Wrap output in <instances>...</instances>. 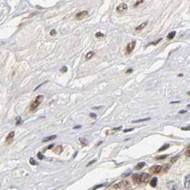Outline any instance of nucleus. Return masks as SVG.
Wrapping results in <instances>:
<instances>
[{"label": "nucleus", "mask_w": 190, "mask_h": 190, "mask_svg": "<svg viewBox=\"0 0 190 190\" xmlns=\"http://www.w3.org/2000/svg\"><path fill=\"white\" fill-rule=\"evenodd\" d=\"M94 162H95V160H94V161H93V162H90V163H89V164H87V166H89V165L92 164H93V163H94Z\"/></svg>", "instance_id": "obj_41"}, {"label": "nucleus", "mask_w": 190, "mask_h": 190, "mask_svg": "<svg viewBox=\"0 0 190 190\" xmlns=\"http://www.w3.org/2000/svg\"><path fill=\"white\" fill-rule=\"evenodd\" d=\"M150 175L147 173H142L140 174V178H141V182L146 183L150 180Z\"/></svg>", "instance_id": "obj_8"}, {"label": "nucleus", "mask_w": 190, "mask_h": 190, "mask_svg": "<svg viewBox=\"0 0 190 190\" xmlns=\"http://www.w3.org/2000/svg\"><path fill=\"white\" fill-rule=\"evenodd\" d=\"M143 2H144V1H143V0H139V1H136L134 5V6H139L140 4H142Z\"/></svg>", "instance_id": "obj_26"}, {"label": "nucleus", "mask_w": 190, "mask_h": 190, "mask_svg": "<svg viewBox=\"0 0 190 190\" xmlns=\"http://www.w3.org/2000/svg\"><path fill=\"white\" fill-rule=\"evenodd\" d=\"M186 112H187L186 110H181L179 113H180V114H183V113H186Z\"/></svg>", "instance_id": "obj_37"}, {"label": "nucleus", "mask_w": 190, "mask_h": 190, "mask_svg": "<svg viewBox=\"0 0 190 190\" xmlns=\"http://www.w3.org/2000/svg\"><path fill=\"white\" fill-rule=\"evenodd\" d=\"M122 128V126H120V127H118V128H115V129H114V130H120Z\"/></svg>", "instance_id": "obj_42"}, {"label": "nucleus", "mask_w": 190, "mask_h": 190, "mask_svg": "<svg viewBox=\"0 0 190 190\" xmlns=\"http://www.w3.org/2000/svg\"><path fill=\"white\" fill-rule=\"evenodd\" d=\"M128 10V6L126 3H121L120 5H118L116 6V12H126Z\"/></svg>", "instance_id": "obj_3"}, {"label": "nucleus", "mask_w": 190, "mask_h": 190, "mask_svg": "<svg viewBox=\"0 0 190 190\" xmlns=\"http://www.w3.org/2000/svg\"><path fill=\"white\" fill-rule=\"evenodd\" d=\"M53 146H54V144H51L48 146V148H47V149H48V150H50V149H51V148H52Z\"/></svg>", "instance_id": "obj_39"}, {"label": "nucleus", "mask_w": 190, "mask_h": 190, "mask_svg": "<svg viewBox=\"0 0 190 190\" xmlns=\"http://www.w3.org/2000/svg\"><path fill=\"white\" fill-rule=\"evenodd\" d=\"M94 52H88L86 55L85 56V60L86 61H88V60H91L93 56H94Z\"/></svg>", "instance_id": "obj_14"}, {"label": "nucleus", "mask_w": 190, "mask_h": 190, "mask_svg": "<svg viewBox=\"0 0 190 190\" xmlns=\"http://www.w3.org/2000/svg\"><path fill=\"white\" fill-rule=\"evenodd\" d=\"M184 187L186 190L190 189V174L186 175L184 178Z\"/></svg>", "instance_id": "obj_10"}, {"label": "nucleus", "mask_w": 190, "mask_h": 190, "mask_svg": "<svg viewBox=\"0 0 190 190\" xmlns=\"http://www.w3.org/2000/svg\"><path fill=\"white\" fill-rule=\"evenodd\" d=\"M168 188L170 189V190H182L180 186L179 185H177L174 182H169L168 184Z\"/></svg>", "instance_id": "obj_5"}, {"label": "nucleus", "mask_w": 190, "mask_h": 190, "mask_svg": "<svg viewBox=\"0 0 190 190\" xmlns=\"http://www.w3.org/2000/svg\"><path fill=\"white\" fill-rule=\"evenodd\" d=\"M104 36V34L103 33H102V32H96V34H95V36H96V38L103 37Z\"/></svg>", "instance_id": "obj_23"}, {"label": "nucleus", "mask_w": 190, "mask_h": 190, "mask_svg": "<svg viewBox=\"0 0 190 190\" xmlns=\"http://www.w3.org/2000/svg\"><path fill=\"white\" fill-rule=\"evenodd\" d=\"M162 38H160V39H159V40H156V42H151V43H150V44H148V45H151V44L156 45V44H158V43H159V42H161V41H162Z\"/></svg>", "instance_id": "obj_24"}, {"label": "nucleus", "mask_w": 190, "mask_h": 190, "mask_svg": "<svg viewBox=\"0 0 190 190\" xmlns=\"http://www.w3.org/2000/svg\"><path fill=\"white\" fill-rule=\"evenodd\" d=\"M162 170V166H160V165H154V166H152L150 168V172H152V173H154V174H158V173L161 172Z\"/></svg>", "instance_id": "obj_6"}, {"label": "nucleus", "mask_w": 190, "mask_h": 190, "mask_svg": "<svg viewBox=\"0 0 190 190\" xmlns=\"http://www.w3.org/2000/svg\"><path fill=\"white\" fill-rule=\"evenodd\" d=\"M176 33V32L175 31H173V32H170V33L168 34V35H167V36H166L167 40H172V39H173V38L175 36Z\"/></svg>", "instance_id": "obj_16"}, {"label": "nucleus", "mask_w": 190, "mask_h": 190, "mask_svg": "<svg viewBox=\"0 0 190 190\" xmlns=\"http://www.w3.org/2000/svg\"><path fill=\"white\" fill-rule=\"evenodd\" d=\"M156 184H157V178L156 177H154L152 180H151V182H150V185L152 187H156Z\"/></svg>", "instance_id": "obj_17"}, {"label": "nucleus", "mask_w": 190, "mask_h": 190, "mask_svg": "<svg viewBox=\"0 0 190 190\" xmlns=\"http://www.w3.org/2000/svg\"><path fill=\"white\" fill-rule=\"evenodd\" d=\"M88 16V12L87 11H82L79 13H77L76 16H75V18L76 20H83L84 18H85L86 16Z\"/></svg>", "instance_id": "obj_4"}, {"label": "nucleus", "mask_w": 190, "mask_h": 190, "mask_svg": "<svg viewBox=\"0 0 190 190\" xmlns=\"http://www.w3.org/2000/svg\"><path fill=\"white\" fill-rule=\"evenodd\" d=\"M56 137V135H52V136H47V137H46V138H44V140H42V142H48V141H50V140H54Z\"/></svg>", "instance_id": "obj_18"}, {"label": "nucleus", "mask_w": 190, "mask_h": 190, "mask_svg": "<svg viewBox=\"0 0 190 190\" xmlns=\"http://www.w3.org/2000/svg\"><path fill=\"white\" fill-rule=\"evenodd\" d=\"M185 155L187 156H190V144L187 146L186 150L185 151Z\"/></svg>", "instance_id": "obj_22"}, {"label": "nucleus", "mask_w": 190, "mask_h": 190, "mask_svg": "<svg viewBox=\"0 0 190 190\" xmlns=\"http://www.w3.org/2000/svg\"><path fill=\"white\" fill-rule=\"evenodd\" d=\"M179 158V156H175V157H174V158H172V160H171V162H175L176 160H177V159Z\"/></svg>", "instance_id": "obj_32"}, {"label": "nucleus", "mask_w": 190, "mask_h": 190, "mask_svg": "<svg viewBox=\"0 0 190 190\" xmlns=\"http://www.w3.org/2000/svg\"><path fill=\"white\" fill-rule=\"evenodd\" d=\"M132 71H133L132 69H131V68H130V69H129V70H127L126 71V74H129V73L132 72Z\"/></svg>", "instance_id": "obj_34"}, {"label": "nucleus", "mask_w": 190, "mask_h": 190, "mask_svg": "<svg viewBox=\"0 0 190 190\" xmlns=\"http://www.w3.org/2000/svg\"><path fill=\"white\" fill-rule=\"evenodd\" d=\"M127 184H128V182H127L126 180H122V181H121L120 182L116 183L113 187H114V189H120V188L124 187V186H126Z\"/></svg>", "instance_id": "obj_7"}, {"label": "nucleus", "mask_w": 190, "mask_h": 190, "mask_svg": "<svg viewBox=\"0 0 190 190\" xmlns=\"http://www.w3.org/2000/svg\"><path fill=\"white\" fill-rule=\"evenodd\" d=\"M187 94H189L190 96V92H187Z\"/></svg>", "instance_id": "obj_43"}, {"label": "nucleus", "mask_w": 190, "mask_h": 190, "mask_svg": "<svg viewBox=\"0 0 190 190\" xmlns=\"http://www.w3.org/2000/svg\"><path fill=\"white\" fill-rule=\"evenodd\" d=\"M145 166V162H140V163H138L136 165V166H135V170H142L144 166Z\"/></svg>", "instance_id": "obj_15"}, {"label": "nucleus", "mask_w": 190, "mask_h": 190, "mask_svg": "<svg viewBox=\"0 0 190 190\" xmlns=\"http://www.w3.org/2000/svg\"><path fill=\"white\" fill-rule=\"evenodd\" d=\"M147 24H148V22H143L142 24L139 25L138 26H136V27L135 28V30H136V31H140V30H143L144 28H145V26Z\"/></svg>", "instance_id": "obj_13"}, {"label": "nucleus", "mask_w": 190, "mask_h": 190, "mask_svg": "<svg viewBox=\"0 0 190 190\" xmlns=\"http://www.w3.org/2000/svg\"><path fill=\"white\" fill-rule=\"evenodd\" d=\"M104 186V184H100V185H99V186H96V187H94V190H96V189H97V188H100V187H101V186Z\"/></svg>", "instance_id": "obj_38"}, {"label": "nucleus", "mask_w": 190, "mask_h": 190, "mask_svg": "<svg viewBox=\"0 0 190 190\" xmlns=\"http://www.w3.org/2000/svg\"><path fill=\"white\" fill-rule=\"evenodd\" d=\"M168 155H162V156H157L156 157V160H164L166 157H167Z\"/></svg>", "instance_id": "obj_27"}, {"label": "nucleus", "mask_w": 190, "mask_h": 190, "mask_svg": "<svg viewBox=\"0 0 190 190\" xmlns=\"http://www.w3.org/2000/svg\"><path fill=\"white\" fill-rule=\"evenodd\" d=\"M37 157H38L40 160H43V158H44V156L41 153H38V154H37Z\"/></svg>", "instance_id": "obj_30"}, {"label": "nucleus", "mask_w": 190, "mask_h": 190, "mask_svg": "<svg viewBox=\"0 0 190 190\" xmlns=\"http://www.w3.org/2000/svg\"><path fill=\"white\" fill-rule=\"evenodd\" d=\"M30 163L32 165H36V164H37V163L35 162V160H34V159H32V158H31L30 160Z\"/></svg>", "instance_id": "obj_28"}, {"label": "nucleus", "mask_w": 190, "mask_h": 190, "mask_svg": "<svg viewBox=\"0 0 190 190\" xmlns=\"http://www.w3.org/2000/svg\"><path fill=\"white\" fill-rule=\"evenodd\" d=\"M150 118H145V119H140V120H135V121H133L132 122L133 123H139V122H144V121H147V120H150Z\"/></svg>", "instance_id": "obj_20"}, {"label": "nucleus", "mask_w": 190, "mask_h": 190, "mask_svg": "<svg viewBox=\"0 0 190 190\" xmlns=\"http://www.w3.org/2000/svg\"><path fill=\"white\" fill-rule=\"evenodd\" d=\"M62 151H63V147H62V145H58V146H56L54 149L53 150V152H54L55 154H60L62 152Z\"/></svg>", "instance_id": "obj_11"}, {"label": "nucleus", "mask_w": 190, "mask_h": 190, "mask_svg": "<svg viewBox=\"0 0 190 190\" xmlns=\"http://www.w3.org/2000/svg\"><path fill=\"white\" fill-rule=\"evenodd\" d=\"M67 70H68V68H67L66 66H64L62 67V69H61L60 71H61L62 72H63V73H66V72H67Z\"/></svg>", "instance_id": "obj_25"}, {"label": "nucleus", "mask_w": 190, "mask_h": 190, "mask_svg": "<svg viewBox=\"0 0 190 190\" xmlns=\"http://www.w3.org/2000/svg\"><path fill=\"white\" fill-rule=\"evenodd\" d=\"M21 123H22V118H21V116H17L16 118V126L20 125Z\"/></svg>", "instance_id": "obj_21"}, {"label": "nucleus", "mask_w": 190, "mask_h": 190, "mask_svg": "<svg viewBox=\"0 0 190 190\" xmlns=\"http://www.w3.org/2000/svg\"><path fill=\"white\" fill-rule=\"evenodd\" d=\"M187 106H188V107H190V104L187 105Z\"/></svg>", "instance_id": "obj_44"}, {"label": "nucleus", "mask_w": 190, "mask_h": 190, "mask_svg": "<svg viewBox=\"0 0 190 190\" xmlns=\"http://www.w3.org/2000/svg\"><path fill=\"white\" fill-rule=\"evenodd\" d=\"M133 130H134L133 128H132V129H129V130H124V132L126 133V132H130V131H132Z\"/></svg>", "instance_id": "obj_35"}, {"label": "nucleus", "mask_w": 190, "mask_h": 190, "mask_svg": "<svg viewBox=\"0 0 190 190\" xmlns=\"http://www.w3.org/2000/svg\"><path fill=\"white\" fill-rule=\"evenodd\" d=\"M180 102L179 101H176V102H172L171 104H176V103H179Z\"/></svg>", "instance_id": "obj_40"}, {"label": "nucleus", "mask_w": 190, "mask_h": 190, "mask_svg": "<svg viewBox=\"0 0 190 190\" xmlns=\"http://www.w3.org/2000/svg\"><path fill=\"white\" fill-rule=\"evenodd\" d=\"M132 180H133L134 183H136V184L141 183L140 174H134L132 176Z\"/></svg>", "instance_id": "obj_12"}, {"label": "nucleus", "mask_w": 190, "mask_h": 190, "mask_svg": "<svg viewBox=\"0 0 190 190\" xmlns=\"http://www.w3.org/2000/svg\"><path fill=\"white\" fill-rule=\"evenodd\" d=\"M82 127V126L81 125H76V126H74V129H79V128H81Z\"/></svg>", "instance_id": "obj_36"}, {"label": "nucleus", "mask_w": 190, "mask_h": 190, "mask_svg": "<svg viewBox=\"0 0 190 190\" xmlns=\"http://www.w3.org/2000/svg\"><path fill=\"white\" fill-rule=\"evenodd\" d=\"M169 147H170V144H165L164 145H163V146L160 148V150H159V152H162V151H164V150H167Z\"/></svg>", "instance_id": "obj_19"}, {"label": "nucleus", "mask_w": 190, "mask_h": 190, "mask_svg": "<svg viewBox=\"0 0 190 190\" xmlns=\"http://www.w3.org/2000/svg\"><path fill=\"white\" fill-rule=\"evenodd\" d=\"M56 34V30H51V32H50V35L51 36H54Z\"/></svg>", "instance_id": "obj_31"}, {"label": "nucleus", "mask_w": 190, "mask_h": 190, "mask_svg": "<svg viewBox=\"0 0 190 190\" xmlns=\"http://www.w3.org/2000/svg\"><path fill=\"white\" fill-rule=\"evenodd\" d=\"M182 130H184V131H190V126H185V127H182Z\"/></svg>", "instance_id": "obj_29"}, {"label": "nucleus", "mask_w": 190, "mask_h": 190, "mask_svg": "<svg viewBox=\"0 0 190 190\" xmlns=\"http://www.w3.org/2000/svg\"><path fill=\"white\" fill-rule=\"evenodd\" d=\"M135 46H136V41L135 40L132 41V42H130V43H128V44L126 45V50H125L126 54H131L135 48Z\"/></svg>", "instance_id": "obj_2"}, {"label": "nucleus", "mask_w": 190, "mask_h": 190, "mask_svg": "<svg viewBox=\"0 0 190 190\" xmlns=\"http://www.w3.org/2000/svg\"><path fill=\"white\" fill-rule=\"evenodd\" d=\"M44 100V96L43 95H38L34 100H33L30 105V110L31 112L35 111L38 108V106H40L42 101Z\"/></svg>", "instance_id": "obj_1"}, {"label": "nucleus", "mask_w": 190, "mask_h": 190, "mask_svg": "<svg viewBox=\"0 0 190 190\" xmlns=\"http://www.w3.org/2000/svg\"><path fill=\"white\" fill-rule=\"evenodd\" d=\"M90 116L91 117H93V118H94V117H96V114H94V113H91L90 114Z\"/></svg>", "instance_id": "obj_33"}, {"label": "nucleus", "mask_w": 190, "mask_h": 190, "mask_svg": "<svg viewBox=\"0 0 190 190\" xmlns=\"http://www.w3.org/2000/svg\"><path fill=\"white\" fill-rule=\"evenodd\" d=\"M14 134L15 132L14 131H12V132H11L10 133H9V134L7 135V136H6V138L5 142H6V144H10V143L12 142L13 139H14Z\"/></svg>", "instance_id": "obj_9"}]
</instances>
